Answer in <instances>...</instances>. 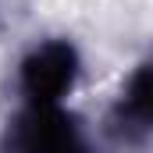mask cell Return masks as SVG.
<instances>
[{
	"label": "cell",
	"instance_id": "cell-1",
	"mask_svg": "<svg viewBox=\"0 0 153 153\" xmlns=\"http://www.w3.org/2000/svg\"><path fill=\"white\" fill-rule=\"evenodd\" d=\"M11 153H93L78 125L57 107H32L22 114L7 139Z\"/></svg>",
	"mask_w": 153,
	"mask_h": 153
},
{
	"label": "cell",
	"instance_id": "cell-3",
	"mask_svg": "<svg viewBox=\"0 0 153 153\" xmlns=\"http://www.w3.org/2000/svg\"><path fill=\"white\" fill-rule=\"evenodd\" d=\"M114 125H117L121 135H132V139L150 128V71L146 68H139L132 75L125 96H121V103H117Z\"/></svg>",
	"mask_w": 153,
	"mask_h": 153
},
{
	"label": "cell",
	"instance_id": "cell-2",
	"mask_svg": "<svg viewBox=\"0 0 153 153\" xmlns=\"http://www.w3.org/2000/svg\"><path fill=\"white\" fill-rule=\"evenodd\" d=\"M78 71V57L68 43H43L22 64V89L32 107H57V100L71 89Z\"/></svg>",
	"mask_w": 153,
	"mask_h": 153
}]
</instances>
